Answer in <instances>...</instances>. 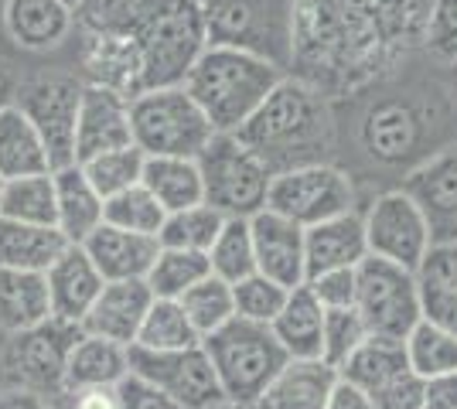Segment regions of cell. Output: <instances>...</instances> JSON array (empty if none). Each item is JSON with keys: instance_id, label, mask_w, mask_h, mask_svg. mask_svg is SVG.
Returning a JSON list of instances; mask_svg holds the SVG:
<instances>
[{"instance_id": "4fadbf2b", "label": "cell", "mask_w": 457, "mask_h": 409, "mask_svg": "<svg viewBox=\"0 0 457 409\" xmlns=\"http://www.w3.org/2000/svg\"><path fill=\"white\" fill-rule=\"evenodd\" d=\"M362 218L369 253L417 273L423 256L430 253V246H434L430 222H427V215L420 212L417 201L403 188H396V192H386V195L376 198Z\"/></svg>"}, {"instance_id": "7c38bea8", "label": "cell", "mask_w": 457, "mask_h": 409, "mask_svg": "<svg viewBox=\"0 0 457 409\" xmlns=\"http://www.w3.org/2000/svg\"><path fill=\"white\" fill-rule=\"evenodd\" d=\"M267 209L287 215L301 229H311L318 222L355 212V188L342 168L314 164V168H301V171H287V175L273 177Z\"/></svg>"}, {"instance_id": "f546056e", "label": "cell", "mask_w": 457, "mask_h": 409, "mask_svg": "<svg viewBox=\"0 0 457 409\" xmlns=\"http://www.w3.org/2000/svg\"><path fill=\"white\" fill-rule=\"evenodd\" d=\"M55 317L45 273L0 270V334H21Z\"/></svg>"}, {"instance_id": "52a82bcc", "label": "cell", "mask_w": 457, "mask_h": 409, "mask_svg": "<svg viewBox=\"0 0 457 409\" xmlns=\"http://www.w3.org/2000/svg\"><path fill=\"white\" fill-rule=\"evenodd\" d=\"M205 205L226 218H253L267 209L273 175L236 134H215L198 154Z\"/></svg>"}, {"instance_id": "6da1fadb", "label": "cell", "mask_w": 457, "mask_h": 409, "mask_svg": "<svg viewBox=\"0 0 457 409\" xmlns=\"http://www.w3.org/2000/svg\"><path fill=\"white\" fill-rule=\"evenodd\" d=\"M253 154L270 168V175H287L314 164H331L335 154V117L331 99L314 86L284 76L263 99V106L236 130Z\"/></svg>"}, {"instance_id": "ac0fdd59", "label": "cell", "mask_w": 457, "mask_h": 409, "mask_svg": "<svg viewBox=\"0 0 457 409\" xmlns=\"http://www.w3.org/2000/svg\"><path fill=\"white\" fill-rule=\"evenodd\" d=\"M154 290L147 280H116L106 283L103 293L96 297L89 314L82 317V331L116 341L123 348H134L137 334L144 328V317L154 307Z\"/></svg>"}, {"instance_id": "9f6ffc18", "label": "cell", "mask_w": 457, "mask_h": 409, "mask_svg": "<svg viewBox=\"0 0 457 409\" xmlns=\"http://www.w3.org/2000/svg\"><path fill=\"white\" fill-rule=\"evenodd\" d=\"M14 96H18V89H14V78L7 76V69L0 65V110H4V106H11V102H14Z\"/></svg>"}, {"instance_id": "d6986e66", "label": "cell", "mask_w": 457, "mask_h": 409, "mask_svg": "<svg viewBox=\"0 0 457 409\" xmlns=\"http://www.w3.org/2000/svg\"><path fill=\"white\" fill-rule=\"evenodd\" d=\"M345 4L372 28V35L396 61L423 48L434 0H345Z\"/></svg>"}, {"instance_id": "484cf974", "label": "cell", "mask_w": 457, "mask_h": 409, "mask_svg": "<svg viewBox=\"0 0 457 409\" xmlns=\"http://www.w3.org/2000/svg\"><path fill=\"white\" fill-rule=\"evenodd\" d=\"M55 195H58V233L69 242H86L89 235L106 222V198L93 188V181L79 164L58 168L55 171Z\"/></svg>"}, {"instance_id": "680465c9", "label": "cell", "mask_w": 457, "mask_h": 409, "mask_svg": "<svg viewBox=\"0 0 457 409\" xmlns=\"http://www.w3.org/2000/svg\"><path fill=\"white\" fill-rule=\"evenodd\" d=\"M58 4H65V7H72V11H79V7H82V0H58Z\"/></svg>"}, {"instance_id": "f5cc1de1", "label": "cell", "mask_w": 457, "mask_h": 409, "mask_svg": "<svg viewBox=\"0 0 457 409\" xmlns=\"http://www.w3.org/2000/svg\"><path fill=\"white\" fill-rule=\"evenodd\" d=\"M427 409H457V372L427 379Z\"/></svg>"}, {"instance_id": "30bf717a", "label": "cell", "mask_w": 457, "mask_h": 409, "mask_svg": "<svg viewBox=\"0 0 457 409\" xmlns=\"http://www.w3.org/2000/svg\"><path fill=\"white\" fill-rule=\"evenodd\" d=\"M82 96H86V78L65 76V72L35 76L18 86L14 102L21 113L35 123L55 171L76 164V127Z\"/></svg>"}, {"instance_id": "7a4b0ae2", "label": "cell", "mask_w": 457, "mask_h": 409, "mask_svg": "<svg viewBox=\"0 0 457 409\" xmlns=\"http://www.w3.org/2000/svg\"><path fill=\"white\" fill-rule=\"evenodd\" d=\"M280 78H284V69L270 61L236 48L209 45L181 86L202 106L215 134H236L263 106V99L280 86Z\"/></svg>"}, {"instance_id": "74e56055", "label": "cell", "mask_w": 457, "mask_h": 409, "mask_svg": "<svg viewBox=\"0 0 457 409\" xmlns=\"http://www.w3.org/2000/svg\"><path fill=\"white\" fill-rule=\"evenodd\" d=\"M137 345L151 351H181L202 345V334L195 331L191 317L178 300H154L144 317V328L137 334Z\"/></svg>"}, {"instance_id": "ffe728a7", "label": "cell", "mask_w": 457, "mask_h": 409, "mask_svg": "<svg viewBox=\"0 0 457 409\" xmlns=\"http://www.w3.org/2000/svg\"><path fill=\"white\" fill-rule=\"evenodd\" d=\"M45 280H48L52 314L62 317V321H72V324H82V317L89 314V307L96 304V297L106 287L103 273L96 270V263L89 259V253H86L79 242H72V246L48 266Z\"/></svg>"}, {"instance_id": "ba28073f", "label": "cell", "mask_w": 457, "mask_h": 409, "mask_svg": "<svg viewBox=\"0 0 457 409\" xmlns=\"http://www.w3.org/2000/svg\"><path fill=\"white\" fill-rule=\"evenodd\" d=\"M82 338V324L48 317L38 328L11 334L0 351V386L4 389L35 392L41 399H52L65 389L69 355Z\"/></svg>"}, {"instance_id": "4dcf8cb0", "label": "cell", "mask_w": 457, "mask_h": 409, "mask_svg": "<svg viewBox=\"0 0 457 409\" xmlns=\"http://www.w3.org/2000/svg\"><path fill=\"white\" fill-rule=\"evenodd\" d=\"M52 157L35 123L18 110V102L0 110V177L14 181L28 175H48Z\"/></svg>"}, {"instance_id": "bcb514c9", "label": "cell", "mask_w": 457, "mask_h": 409, "mask_svg": "<svg viewBox=\"0 0 457 409\" xmlns=\"http://www.w3.org/2000/svg\"><path fill=\"white\" fill-rule=\"evenodd\" d=\"M287 287L277 280H270L263 273H249L246 280L232 283V297H236V314L246 321H260V324H273V317L284 311Z\"/></svg>"}, {"instance_id": "7402d4cb", "label": "cell", "mask_w": 457, "mask_h": 409, "mask_svg": "<svg viewBox=\"0 0 457 409\" xmlns=\"http://www.w3.org/2000/svg\"><path fill=\"white\" fill-rule=\"evenodd\" d=\"M307 242V280L331 270H355L369 256L365 218L359 212H345L304 229Z\"/></svg>"}, {"instance_id": "f6af8a7d", "label": "cell", "mask_w": 457, "mask_h": 409, "mask_svg": "<svg viewBox=\"0 0 457 409\" xmlns=\"http://www.w3.org/2000/svg\"><path fill=\"white\" fill-rule=\"evenodd\" d=\"M365 338H369V331H365L362 317H359L355 307H335V311H328L324 314L321 362L338 372L355 351L362 348Z\"/></svg>"}, {"instance_id": "6f0895ef", "label": "cell", "mask_w": 457, "mask_h": 409, "mask_svg": "<svg viewBox=\"0 0 457 409\" xmlns=\"http://www.w3.org/2000/svg\"><path fill=\"white\" fill-rule=\"evenodd\" d=\"M212 409H253V406H243V403H219V406H212Z\"/></svg>"}, {"instance_id": "f35d334b", "label": "cell", "mask_w": 457, "mask_h": 409, "mask_svg": "<svg viewBox=\"0 0 457 409\" xmlns=\"http://www.w3.org/2000/svg\"><path fill=\"white\" fill-rule=\"evenodd\" d=\"M406 355L420 379L451 375L457 372V334L430 321H420L413 334L406 338Z\"/></svg>"}, {"instance_id": "681fc988", "label": "cell", "mask_w": 457, "mask_h": 409, "mask_svg": "<svg viewBox=\"0 0 457 409\" xmlns=\"http://www.w3.org/2000/svg\"><path fill=\"white\" fill-rule=\"evenodd\" d=\"M307 287L324 304V311L352 307L355 304V270H331L321 273V276H311Z\"/></svg>"}, {"instance_id": "836d02e7", "label": "cell", "mask_w": 457, "mask_h": 409, "mask_svg": "<svg viewBox=\"0 0 457 409\" xmlns=\"http://www.w3.org/2000/svg\"><path fill=\"white\" fill-rule=\"evenodd\" d=\"M406 369H413L410 365V355H406V341L365 338L362 348L345 362L342 369H338V375H342L345 382L359 386L365 396H372V392H379L386 382H393Z\"/></svg>"}, {"instance_id": "5b68a950", "label": "cell", "mask_w": 457, "mask_h": 409, "mask_svg": "<svg viewBox=\"0 0 457 409\" xmlns=\"http://www.w3.org/2000/svg\"><path fill=\"white\" fill-rule=\"evenodd\" d=\"M134 143L147 157H185L198 160L215 136L202 106L185 93V86L147 89L130 99Z\"/></svg>"}, {"instance_id": "e0dca14e", "label": "cell", "mask_w": 457, "mask_h": 409, "mask_svg": "<svg viewBox=\"0 0 457 409\" xmlns=\"http://www.w3.org/2000/svg\"><path fill=\"white\" fill-rule=\"evenodd\" d=\"M130 143H134L130 99H123L113 89L86 82V96H82L76 127V164H86L106 151H120Z\"/></svg>"}, {"instance_id": "2e32d148", "label": "cell", "mask_w": 457, "mask_h": 409, "mask_svg": "<svg viewBox=\"0 0 457 409\" xmlns=\"http://www.w3.org/2000/svg\"><path fill=\"white\" fill-rule=\"evenodd\" d=\"M249 229H253L256 273L277 280L287 290L307 283V242L304 229L297 222H290L287 215L273 209H263L249 218Z\"/></svg>"}, {"instance_id": "7bdbcfd3", "label": "cell", "mask_w": 457, "mask_h": 409, "mask_svg": "<svg viewBox=\"0 0 457 409\" xmlns=\"http://www.w3.org/2000/svg\"><path fill=\"white\" fill-rule=\"evenodd\" d=\"M164 205L144 188V184H134L120 195L106 198V222L116 225V229H127V233H140V235H161L164 229Z\"/></svg>"}, {"instance_id": "9c48e42d", "label": "cell", "mask_w": 457, "mask_h": 409, "mask_svg": "<svg viewBox=\"0 0 457 409\" xmlns=\"http://www.w3.org/2000/svg\"><path fill=\"white\" fill-rule=\"evenodd\" d=\"M369 338L406 341L423 321L417 273L379 256H365L355 266V304Z\"/></svg>"}, {"instance_id": "7dc6e473", "label": "cell", "mask_w": 457, "mask_h": 409, "mask_svg": "<svg viewBox=\"0 0 457 409\" xmlns=\"http://www.w3.org/2000/svg\"><path fill=\"white\" fill-rule=\"evenodd\" d=\"M423 52L444 65H457V0H434L430 4Z\"/></svg>"}, {"instance_id": "f1b7e54d", "label": "cell", "mask_w": 457, "mask_h": 409, "mask_svg": "<svg viewBox=\"0 0 457 409\" xmlns=\"http://www.w3.org/2000/svg\"><path fill=\"white\" fill-rule=\"evenodd\" d=\"M130 375V348L86 334L69 355L65 389H116Z\"/></svg>"}, {"instance_id": "d590c367", "label": "cell", "mask_w": 457, "mask_h": 409, "mask_svg": "<svg viewBox=\"0 0 457 409\" xmlns=\"http://www.w3.org/2000/svg\"><path fill=\"white\" fill-rule=\"evenodd\" d=\"M212 276L209 253H191V249H164L154 259L151 273H147V287L154 290L157 300H181L185 293Z\"/></svg>"}, {"instance_id": "f907efd6", "label": "cell", "mask_w": 457, "mask_h": 409, "mask_svg": "<svg viewBox=\"0 0 457 409\" xmlns=\"http://www.w3.org/2000/svg\"><path fill=\"white\" fill-rule=\"evenodd\" d=\"M116 399H120V409H181L171 396L154 389L151 382H144V379H137V375H127V379L116 386Z\"/></svg>"}, {"instance_id": "ee69618b", "label": "cell", "mask_w": 457, "mask_h": 409, "mask_svg": "<svg viewBox=\"0 0 457 409\" xmlns=\"http://www.w3.org/2000/svg\"><path fill=\"white\" fill-rule=\"evenodd\" d=\"M161 0H82L76 20L82 31L134 35Z\"/></svg>"}, {"instance_id": "9a60e30c", "label": "cell", "mask_w": 457, "mask_h": 409, "mask_svg": "<svg viewBox=\"0 0 457 409\" xmlns=\"http://www.w3.org/2000/svg\"><path fill=\"white\" fill-rule=\"evenodd\" d=\"M403 192L427 215L434 242L457 239V143L420 160L403 177Z\"/></svg>"}, {"instance_id": "3957f363", "label": "cell", "mask_w": 457, "mask_h": 409, "mask_svg": "<svg viewBox=\"0 0 457 409\" xmlns=\"http://www.w3.org/2000/svg\"><path fill=\"white\" fill-rule=\"evenodd\" d=\"M202 345H205L212 365L219 372L226 399L243 403V406H253L290 362V355L277 341L270 324L246 321L239 314L228 324H222L219 331H212Z\"/></svg>"}, {"instance_id": "8fae6325", "label": "cell", "mask_w": 457, "mask_h": 409, "mask_svg": "<svg viewBox=\"0 0 457 409\" xmlns=\"http://www.w3.org/2000/svg\"><path fill=\"white\" fill-rule=\"evenodd\" d=\"M130 375L151 382L154 389L171 396L181 409H212L226 403V389L219 372L212 365L205 345L181 351H151L134 345L130 348Z\"/></svg>"}, {"instance_id": "60d3db41", "label": "cell", "mask_w": 457, "mask_h": 409, "mask_svg": "<svg viewBox=\"0 0 457 409\" xmlns=\"http://www.w3.org/2000/svg\"><path fill=\"white\" fill-rule=\"evenodd\" d=\"M212 273L226 283H239L249 273H256V253H253V229L249 218H226L219 239L209 249Z\"/></svg>"}, {"instance_id": "b9f144b4", "label": "cell", "mask_w": 457, "mask_h": 409, "mask_svg": "<svg viewBox=\"0 0 457 409\" xmlns=\"http://www.w3.org/2000/svg\"><path fill=\"white\" fill-rule=\"evenodd\" d=\"M144 164H147V154L137 143H130V147H120V151H106V154L93 157L79 168L86 171V177L93 181L99 195L113 198L144 181Z\"/></svg>"}, {"instance_id": "91938a15", "label": "cell", "mask_w": 457, "mask_h": 409, "mask_svg": "<svg viewBox=\"0 0 457 409\" xmlns=\"http://www.w3.org/2000/svg\"><path fill=\"white\" fill-rule=\"evenodd\" d=\"M0 198H4V177H0Z\"/></svg>"}, {"instance_id": "83f0119b", "label": "cell", "mask_w": 457, "mask_h": 409, "mask_svg": "<svg viewBox=\"0 0 457 409\" xmlns=\"http://www.w3.org/2000/svg\"><path fill=\"white\" fill-rule=\"evenodd\" d=\"M72 242L55 225H28L14 218H0V270L48 273V266Z\"/></svg>"}, {"instance_id": "11a10c76", "label": "cell", "mask_w": 457, "mask_h": 409, "mask_svg": "<svg viewBox=\"0 0 457 409\" xmlns=\"http://www.w3.org/2000/svg\"><path fill=\"white\" fill-rule=\"evenodd\" d=\"M0 409H48V399L24 389H4L0 386Z\"/></svg>"}, {"instance_id": "4316f807", "label": "cell", "mask_w": 457, "mask_h": 409, "mask_svg": "<svg viewBox=\"0 0 457 409\" xmlns=\"http://www.w3.org/2000/svg\"><path fill=\"white\" fill-rule=\"evenodd\" d=\"M338 372L324 362H287V369L267 386L253 409H324Z\"/></svg>"}, {"instance_id": "8992f818", "label": "cell", "mask_w": 457, "mask_h": 409, "mask_svg": "<svg viewBox=\"0 0 457 409\" xmlns=\"http://www.w3.org/2000/svg\"><path fill=\"white\" fill-rule=\"evenodd\" d=\"M134 38L147 61V89L181 86L198 55L209 48L202 0H161Z\"/></svg>"}, {"instance_id": "1f68e13d", "label": "cell", "mask_w": 457, "mask_h": 409, "mask_svg": "<svg viewBox=\"0 0 457 409\" xmlns=\"http://www.w3.org/2000/svg\"><path fill=\"white\" fill-rule=\"evenodd\" d=\"M365 151L379 157L386 164H396L403 157L413 154L420 143V117L413 106L406 102H379L376 110H369L362 127Z\"/></svg>"}, {"instance_id": "db71d44e", "label": "cell", "mask_w": 457, "mask_h": 409, "mask_svg": "<svg viewBox=\"0 0 457 409\" xmlns=\"http://www.w3.org/2000/svg\"><path fill=\"white\" fill-rule=\"evenodd\" d=\"M324 409H376V406H372V399H369L359 386L345 382L342 375H338V386L331 389V399H328Z\"/></svg>"}, {"instance_id": "603a6c76", "label": "cell", "mask_w": 457, "mask_h": 409, "mask_svg": "<svg viewBox=\"0 0 457 409\" xmlns=\"http://www.w3.org/2000/svg\"><path fill=\"white\" fill-rule=\"evenodd\" d=\"M76 11L58 0H4V28L14 45L48 52L76 31Z\"/></svg>"}, {"instance_id": "d4e9b609", "label": "cell", "mask_w": 457, "mask_h": 409, "mask_svg": "<svg viewBox=\"0 0 457 409\" xmlns=\"http://www.w3.org/2000/svg\"><path fill=\"white\" fill-rule=\"evenodd\" d=\"M423 321L457 334V239L434 242L417 266Z\"/></svg>"}, {"instance_id": "ab89813d", "label": "cell", "mask_w": 457, "mask_h": 409, "mask_svg": "<svg viewBox=\"0 0 457 409\" xmlns=\"http://www.w3.org/2000/svg\"><path fill=\"white\" fill-rule=\"evenodd\" d=\"M185 314L191 317L195 331L202 334V341L209 338L212 331H219L222 324H228L236 317V297H232V283L219 280L215 273L205 276L202 283H195L181 300H178Z\"/></svg>"}, {"instance_id": "44dd1931", "label": "cell", "mask_w": 457, "mask_h": 409, "mask_svg": "<svg viewBox=\"0 0 457 409\" xmlns=\"http://www.w3.org/2000/svg\"><path fill=\"white\" fill-rule=\"evenodd\" d=\"M82 249L89 253L96 270L103 273V280L116 283V280H147L154 259L161 253V242L154 235L127 233V229H116L110 222H103L82 242Z\"/></svg>"}, {"instance_id": "cb8c5ba5", "label": "cell", "mask_w": 457, "mask_h": 409, "mask_svg": "<svg viewBox=\"0 0 457 409\" xmlns=\"http://www.w3.org/2000/svg\"><path fill=\"white\" fill-rule=\"evenodd\" d=\"M324 304L314 297V290L301 283L287 293L284 311L273 317V334L290 355V362H321L324 345Z\"/></svg>"}, {"instance_id": "c3c4849f", "label": "cell", "mask_w": 457, "mask_h": 409, "mask_svg": "<svg viewBox=\"0 0 457 409\" xmlns=\"http://www.w3.org/2000/svg\"><path fill=\"white\" fill-rule=\"evenodd\" d=\"M376 409H427V379H420L413 369L386 382L379 392L369 396Z\"/></svg>"}, {"instance_id": "5bb4252c", "label": "cell", "mask_w": 457, "mask_h": 409, "mask_svg": "<svg viewBox=\"0 0 457 409\" xmlns=\"http://www.w3.org/2000/svg\"><path fill=\"white\" fill-rule=\"evenodd\" d=\"M82 78L89 86L113 89L123 99L147 93V61L134 35L82 31Z\"/></svg>"}, {"instance_id": "816d5d0a", "label": "cell", "mask_w": 457, "mask_h": 409, "mask_svg": "<svg viewBox=\"0 0 457 409\" xmlns=\"http://www.w3.org/2000/svg\"><path fill=\"white\" fill-rule=\"evenodd\" d=\"M48 409H120L116 389H62L48 399Z\"/></svg>"}, {"instance_id": "e575fe53", "label": "cell", "mask_w": 457, "mask_h": 409, "mask_svg": "<svg viewBox=\"0 0 457 409\" xmlns=\"http://www.w3.org/2000/svg\"><path fill=\"white\" fill-rule=\"evenodd\" d=\"M0 218H14V222H28V225H55L58 229L55 171L4 181Z\"/></svg>"}, {"instance_id": "d6a6232c", "label": "cell", "mask_w": 457, "mask_h": 409, "mask_svg": "<svg viewBox=\"0 0 457 409\" xmlns=\"http://www.w3.org/2000/svg\"><path fill=\"white\" fill-rule=\"evenodd\" d=\"M140 184L164 205L168 215L205 201L198 160H185V157H147Z\"/></svg>"}, {"instance_id": "277c9868", "label": "cell", "mask_w": 457, "mask_h": 409, "mask_svg": "<svg viewBox=\"0 0 457 409\" xmlns=\"http://www.w3.org/2000/svg\"><path fill=\"white\" fill-rule=\"evenodd\" d=\"M297 0H202L205 38L215 48H236L277 69H290Z\"/></svg>"}, {"instance_id": "8d00e7d4", "label": "cell", "mask_w": 457, "mask_h": 409, "mask_svg": "<svg viewBox=\"0 0 457 409\" xmlns=\"http://www.w3.org/2000/svg\"><path fill=\"white\" fill-rule=\"evenodd\" d=\"M226 225V215L215 212L212 205H191L181 212H171L164 218V229L157 235V242L164 249H191V253H209L212 242L219 239Z\"/></svg>"}]
</instances>
